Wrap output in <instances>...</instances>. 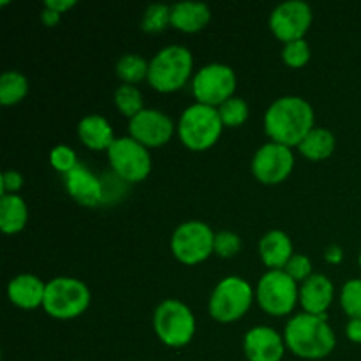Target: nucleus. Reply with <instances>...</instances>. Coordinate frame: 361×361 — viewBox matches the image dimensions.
I'll return each mask as SVG.
<instances>
[{
    "label": "nucleus",
    "instance_id": "f257e3e1",
    "mask_svg": "<svg viewBox=\"0 0 361 361\" xmlns=\"http://www.w3.org/2000/svg\"><path fill=\"white\" fill-rule=\"evenodd\" d=\"M314 129V109L305 99L286 95L277 99L264 113V130L274 143L300 147Z\"/></svg>",
    "mask_w": 361,
    "mask_h": 361
},
{
    "label": "nucleus",
    "instance_id": "f03ea898",
    "mask_svg": "<svg viewBox=\"0 0 361 361\" xmlns=\"http://www.w3.org/2000/svg\"><path fill=\"white\" fill-rule=\"evenodd\" d=\"M286 348L305 360H321L335 349V334L324 316L298 314L286 324Z\"/></svg>",
    "mask_w": 361,
    "mask_h": 361
},
{
    "label": "nucleus",
    "instance_id": "7ed1b4c3",
    "mask_svg": "<svg viewBox=\"0 0 361 361\" xmlns=\"http://www.w3.org/2000/svg\"><path fill=\"white\" fill-rule=\"evenodd\" d=\"M176 129H178L180 140L187 148L194 152H203L217 143L224 123L217 108L196 102L183 111Z\"/></svg>",
    "mask_w": 361,
    "mask_h": 361
},
{
    "label": "nucleus",
    "instance_id": "20e7f679",
    "mask_svg": "<svg viewBox=\"0 0 361 361\" xmlns=\"http://www.w3.org/2000/svg\"><path fill=\"white\" fill-rule=\"evenodd\" d=\"M192 73V55L183 46L161 49L148 63V83L162 94L176 92L187 83Z\"/></svg>",
    "mask_w": 361,
    "mask_h": 361
},
{
    "label": "nucleus",
    "instance_id": "39448f33",
    "mask_svg": "<svg viewBox=\"0 0 361 361\" xmlns=\"http://www.w3.org/2000/svg\"><path fill=\"white\" fill-rule=\"evenodd\" d=\"M90 305V291L85 282L73 277H56L46 284L42 309L55 319H74Z\"/></svg>",
    "mask_w": 361,
    "mask_h": 361
},
{
    "label": "nucleus",
    "instance_id": "423d86ee",
    "mask_svg": "<svg viewBox=\"0 0 361 361\" xmlns=\"http://www.w3.org/2000/svg\"><path fill=\"white\" fill-rule=\"evenodd\" d=\"M154 330L162 344L178 349L194 338L196 319L185 303L178 300H166L155 309Z\"/></svg>",
    "mask_w": 361,
    "mask_h": 361
},
{
    "label": "nucleus",
    "instance_id": "0eeeda50",
    "mask_svg": "<svg viewBox=\"0 0 361 361\" xmlns=\"http://www.w3.org/2000/svg\"><path fill=\"white\" fill-rule=\"evenodd\" d=\"M254 300V291L240 277L222 279L210 296V316L219 323H233L247 314Z\"/></svg>",
    "mask_w": 361,
    "mask_h": 361
},
{
    "label": "nucleus",
    "instance_id": "6e6552de",
    "mask_svg": "<svg viewBox=\"0 0 361 361\" xmlns=\"http://www.w3.org/2000/svg\"><path fill=\"white\" fill-rule=\"evenodd\" d=\"M256 296L264 312L281 317L295 310L300 300V289L284 270H270L257 282Z\"/></svg>",
    "mask_w": 361,
    "mask_h": 361
},
{
    "label": "nucleus",
    "instance_id": "1a4fd4ad",
    "mask_svg": "<svg viewBox=\"0 0 361 361\" xmlns=\"http://www.w3.org/2000/svg\"><path fill=\"white\" fill-rule=\"evenodd\" d=\"M215 247V235L208 224L201 221L183 222L175 229L171 238V250L183 264H197L212 256Z\"/></svg>",
    "mask_w": 361,
    "mask_h": 361
},
{
    "label": "nucleus",
    "instance_id": "9d476101",
    "mask_svg": "<svg viewBox=\"0 0 361 361\" xmlns=\"http://www.w3.org/2000/svg\"><path fill=\"white\" fill-rule=\"evenodd\" d=\"M113 171L129 183L143 182L152 171V159L147 147L133 137H116L108 150Z\"/></svg>",
    "mask_w": 361,
    "mask_h": 361
},
{
    "label": "nucleus",
    "instance_id": "9b49d317",
    "mask_svg": "<svg viewBox=\"0 0 361 361\" xmlns=\"http://www.w3.org/2000/svg\"><path fill=\"white\" fill-rule=\"evenodd\" d=\"M236 76L235 71L224 63H210L197 71L192 81V92L200 104L217 106L224 104L228 99L235 97Z\"/></svg>",
    "mask_w": 361,
    "mask_h": 361
},
{
    "label": "nucleus",
    "instance_id": "f8f14e48",
    "mask_svg": "<svg viewBox=\"0 0 361 361\" xmlns=\"http://www.w3.org/2000/svg\"><path fill=\"white\" fill-rule=\"evenodd\" d=\"M312 25V9L309 4L291 0L274 9L270 16V28L275 37L282 42H293L303 39Z\"/></svg>",
    "mask_w": 361,
    "mask_h": 361
},
{
    "label": "nucleus",
    "instance_id": "ddd939ff",
    "mask_svg": "<svg viewBox=\"0 0 361 361\" xmlns=\"http://www.w3.org/2000/svg\"><path fill=\"white\" fill-rule=\"evenodd\" d=\"M295 168V155L291 148L279 143H267L256 152L252 161V173L261 183L275 185L291 175Z\"/></svg>",
    "mask_w": 361,
    "mask_h": 361
},
{
    "label": "nucleus",
    "instance_id": "4468645a",
    "mask_svg": "<svg viewBox=\"0 0 361 361\" xmlns=\"http://www.w3.org/2000/svg\"><path fill=\"white\" fill-rule=\"evenodd\" d=\"M133 140L147 148H159L171 140L175 133L171 118L159 109H141L129 122Z\"/></svg>",
    "mask_w": 361,
    "mask_h": 361
},
{
    "label": "nucleus",
    "instance_id": "2eb2a0df",
    "mask_svg": "<svg viewBox=\"0 0 361 361\" xmlns=\"http://www.w3.org/2000/svg\"><path fill=\"white\" fill-rule=\"evenodd\" d=\"M243 351L249 361H282L286 341L268 326H257L247 331L243 338Z\"/></svg>",
    "mask_w": 361,
    "mask_h": 361
},
{
    "label": "nucleus",
    "instance_id": "dca6fc26",
    "mask_svg": "<svg viewBox=\"0 0 361 361\" xmlns=\"http://www.w3.org/2000/svg\"><path fill=\"white\" fill-rule=\"evenodd\" d=\"M66 176V187L67 192L71 194L76 203L83 204V207H97L104 197V189L102 183L94 173L83 164H78L73 171H69Z\"/></svg>",
    "mask_w": 361,
    "mask_h": 361
},
{
    "label": "nucleus",
    "instance_id": "f3484780",
    "mask_svg": "<svg viewBox=\"0 0 361 361\" xmlns=\"http://www.w3.org/2000/svg\"><path fill=\"white\" fill-rule=\"evenodd\" d=\"M334 284L328 277L312 274L300 289V303L303 310L312 316H324L334 302Z\"/></svg>",
    "mask_w": 361,
    "mask_h": 361
},
{
    "label": "nucleus",
    "instance_id": "a211bd4d",
    "mask_svg": "<svg viewBox=\"0 0 361 361\" xmlns=\"http://www.w3.org/2000/svg\"><path fill=\"white\" fill-rule=\"evenodd\" d=\"M46 284L35 275H18L7 286V296L16 307L34 310L44 303Z\"/></svg>",
    "mask_w": 361,
    "mask_h": 361
},
{
    "label": "nucleus",
    "instance_id": "6ab92c4d",
    "mask_svg": "<svg viewBox=\"0 0 361 361\" xmlns=\"http://www.w3.org/2000/svg\"><path fill=\"white\" fill-rule=\"evenodd\" d=\"M259 254L263 263L267 264L270 270H284L286 264L289 263L295 254H293V242L286 233L275 231L267 233L261 238L259 243Z\"/></svg>",
    "mask_w": 361,
    "mask_h": 361
},
{
    "label": "nucleus",
    "instance_id": "aec40b11",
    "mask_svg": "<svg viewBox=\"0 0 361 361\" xmlns=\"http://www.w3.org/2000/svg\"><path fill=\"white\" fill-rule=\"evenodd\" d=\"M210 18V7L203 2H182L171 7V25L187 34L203 30Z\"/></svg>",
    "mask_w": 361,
    "mask_h": 361
},
{
    "label": "nucleus",
    "instance_id": "412c9836",
    "mask_svg": "<svg viewBox=\"0 0 361 361\" xmlns=\"http://www.w3.org/2000/svg\"><path fill=\"white\" fill-rule=\"evenodd\" d=\"M78 136L81 143L88 147L90 150H109L113 141L116 140L113 136V129L108 120L101 115H88L78 123Z\"/></svg>",
    "mask_w": 361,
    "mask_h": 361
},
{
    "label": "nucleus",
    "instance_id": "4be33fe9",
    "mask_svg": "<svg viewBox=\"0 0 361 361\" xmlns=\"http://www.w3.org/2000/svg\"><path fill=\"white\" fill-rule=\"evenodd\" d=\"M28 221V208L23 197L16 194H4L0 197V229L6 235H14L25 228Z\"/></svg>",
    "mask_w": 361,
    "mask_h": 361
},
{
    "label": "nucleus",
    "instance_id": "5701e85b",
    "mask_svg": "<svg viewBox=\"0 0 361 361\" xmlns=\"http://www.w3.org/2000/svg\"><path fill=\"white\" fill-rule=\"evenodd\" d=\"M300 154L310 161H324L335 150V136L326 129L314 127L298 147Z\"/></svg>",
    "mask_w": 361,
    "mask_h": 361
},
{
    "label": "nucleus",
    "instance_id": "b1692460",
    "mask_svg": "<svg viewBox=\"0 0 361 361\" xmlns=\"http://www.w3.org/2000/svg\"><path fill=\"white\" fill-rule=\"evenodd\" d=\"M28 94V80L18 71H6L0 76V104L13 106Z\"/></svg>",
    "mask_w": 361,
    "mask_h": 361
},
{
    "label": "nucleus",
    "instance_id": "393cba45",
    "mask_svg": "<svg viewBox=\"0 0 361 361\" xmlns=\"http://www.w3.org/2000/svg\"><path fill=\"white\" fill-rule=\"evenodd\" d=\"M116 74L126 85H136L148 78V63L143 56L129 53V55L120 56L116 62Z\"/></svg>",
    "mask_w": 361,
    "mask_h": 361
},
{
    "label": "nucleus",
    "instance_id": "a878e982",
    "mask_svg": "<svg viewBox=\"0 0 361 361\" xmlns=\"http://www.w3.org/2000/svg\"><path fill=\"white\" fill-rule=\"evenodd\" d=\"M115 104L122 115L136 116L143 108V95L136 85H120L115 90Z\"/></svg>",
    "mask_w": 361,
    "mask_h": 361
},
{
    "label": "nucleus",
    "instance_id": "bb28decb",
    "mask_svg": "<svg viewBox=\"0 0 361 361\" xmlns=\"http://www.w3.org/2000/svg\"><path fill=\"white\" fill-rule=\"evenodd\" d=\"M171 25V7L166 4H152L148 9L145 11L143 21H141V28L150 34H159V32L166 30V27Z\"/></svg>",
    "mask_w": 361,
    "mask_h": 361
},
{
    "label": "nucleus",
    "instance_id": "cd10ccee",
    "mask_svg": "<svg viewBox=\"0 0 361 361\" xmlns=\"http://www.w3.org/2000/svg\"><path fill=\"white\" fill-rule=\"evenodd\" d=\"M217 109L224 127H240L242 123H245L247 118H249V106H247V102L240 97L228 99V101L222 106H219Z\"/></svg>",
    "mask_w": 361,
    "mask_h": 361
},
{
    "label": "nucleus",
    "instance_id": "c85d7f7f",
    "mask_svg": "<svg viewBox=\"0 0 361 361\" xmlns=\"http://www.w3.org/2000/svg\"><path fill=\"white\" fill-rule=\"evenodd\" d=\"M341 305L351 319H361V281H348L341 293Z\"/></svg>",
    "mask_w": 361,
    "mask_h": 361
},
{
    "label": "nucleus",
    "instance_id": "c756f323",
    "mask_svg": "<svg viewBox=\"0 0 361 361\" xmlns=\"http://www.w3.org/2000/svg\"><path fill=\"white\" fill-rule=\"evenodd\" d=\"M282 60L286 62V66L293 67V69H300L305 66L310 60V48L305 39L288 42L282 49Z\"/></svg>",
    "mask_w": 361,
    "mask_h": 361
},
{
    "label": "nucleus",
    "instance_id": "7c9ffc66",
    "mask_svg": "<svg viewBox=\"0 0 361 361\" xmlns=\"http://www.w3.org/2000/svg\"><path fill=\"white\" fill-rule=\"evenodd\" d=\"M49 162H51V166L56 171L63 173V175L73 171L80 164L73 148L66 147V145H59V147L53 148L51 154H49Z\"/></svg>",
    "mask_w": 361,
    "mask_h": 361
},
{
    "label": "nucleus",
    "instance_id": "2f4dec72",
    "mask_svg": "<svg viewBox=\"0 0 361 361\" xmlns=\"http://www.w3.org/2000/svg\"><path fill=\"white\" fill-rule=\"evenodd\" d=\"M242 249V240L233 231H221L215 235L214 252L221 257H233Z\"/></svg>",
    "mask_w": 361,
    "mask_h": 361
},
{
    "label": "nucleus",
    "instance_id": "473e14b6",
    "mask_svg": "<svg viewBox=\"0 0 361 361\" xmlns=\"http://www.w3.org/2000/svg\"><path fill=\"white\" fill-rule=\"evenodd\" d=\"M284 271L295 282H305L307 279L312 275V263H310L309 257L303 256V254H295V256L289 259V263L286 264Z\"/></svg>",
    "mask_w": 361,
    "mask_h": 361
},
{
    "label": "nucleus",
    "instance_id": "72a5a7b5",
    "mask_svg": "<svg viewBox=\"0 0 361 361\" xmlns=\"http://www.w3.org/2000/svg\"><path fill=\"white\" fill-rule=\"evenodd\" d=\"M23 185V176L20 175L14 169H9V171L2 173V183H0V192L4 194H14L16 190L21 189Z\"/></svg>",
    "mask_w": 361,
    "mask_h": 361
},
{
    "label": "nucleus",
    "instance_id": "f704fd0d",
    "mask_svg": "<svg viewBox=\"0 0 361 361\" xmlns=\"http://www.w3.org/2000/svg\"><path fill=\"white\" fill-rule=\"evenodd\" d=\"M345 334H348L349 341L356 342V344H361V319L349 321L348 328H345Z\"/></svg>",
    "mask_w": 361,
    "mask_h": 361
},
{
    "label": "nucleus",
    "instance_id": "c9c22d12",
    "mask_svg": "<svg viewBox=\"0 0 361 361\" xmlns=\"http://www.w3.org/2000/svg\"><path fill=\"white\" fill-rule=\"evenodd\" d=\"M76 6V2L74 0H48V2H44V7H48V9L51 11H56V13H66L67 9H71V7Z\"/></svg>",
    "mask_w": 361,
    "mask_h": 361
},
{
    "label": "nucleus",
    "instance_id": "e433bc0d",
    "mask_svg": "<svg viewBox=\"0 0 361 361\" xmlns=\"http://www.w3.org/2000/svg\"><path fill=\"white\" fill-rule=\"evenodd\" d=\"M41 20L42 23L46 25V27H55L56 23L60 21V13H56V11H51L48 9V7H44L41 13Z\"/></svg>",
    "mask_w": 361,
    "mask_h": 361
},
{
    "label": "nucleus",
    "instance_id": "4c0bfd02",
    "mask_svg": "<svg viewBox=\"0 0 361 361\" xmlns=\"http://www.w3.org/2000/svg\"><path fill=\"white\" fill-rule=\"evenodd\" d=\"M324 257H326L328 263H334V264L341 263V261H342V249H341V247H337V245L330 247V249L326 250V254H324Z\"/></svg>",
    "mask_w": 361,
    "mask_h": 361
},
{
    "label": "nucleus",
    "instance_id": "58836bf2",
    "mask_svg": "<svg viewBox=\"0 0 361 361\" xmlns=\"http://www.w3.org/2000/svg\"><path fill=\"white\" fill-rule=\"evenodd\" d=\"M360 268H361V250H360Z\"/></svg>",
    "mask_w": 361,
    "mask_h": 361
}]
</instances>
